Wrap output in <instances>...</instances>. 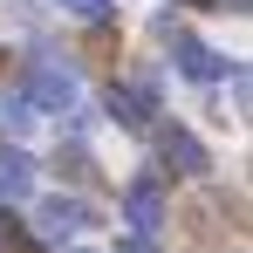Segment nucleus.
I'll use <instances>...</instances> for the list:
<instances>
[{"instance_id": "4", "label": "nucleus", "mask_w": 253, "mask_h": 253, "mask_svg": "<svg viewBox=\"0 0 253 253\" xmlns=\"http://www.w3.org/2000/svg\"><path fill=\"white\" fill-rule=\"evenodd\" d=\"M158 151H165V165L178 171V178H199V171L212 165V158H206V144H199L185 124H165V130H158Z\"/></svg>"}, {"instance_id": "11", "label": "nucleus", "mask_w": 253, "mask_h": 253, "mask_svg": "<svg viewBox=\"0 0 253 253\" xmlns=\"http://www.w3.org/2000/svg\"><path fill=\"white\" fill-rule=\"evenodd\" d=\"M185 7H226V0H185Z\"/></svg>"}, {"instance_id": "6", "label": "nucleus", "mask_w": 253, "mask_h": 253, "mask_svg": "<svg viewBox=\"0 0 253 253\" xmlns=\"http://www.w3.org/2000/svg\"><path fill=\"white\" fill-rule=\"evenodd\" d=\"M28 192H35V158L14 151V144H0V206H21Z\"/></svg>"}, {"instance_id": "7", "label": "nucleus", "mask_w": 253, "mask_h": 253, "mask_svg": "<svg viewBox=\"0 0 253 253\" xmlns=\"http://www.w3.org/2000/svg\"><path fill=\"white\" fill-rule=\"evenodd\" d=\"M110 117L124 130H144L151 124V83H137V89H110Z\"/></svg>"}, {"instance_id": "5", "label": "nucleus", "mask_w": 253, "mask_h": 253, "mask_svg": "<svg viewBox=\"0 0 253 253\" xmlns=\"http://www.w3.org/2000/svg\"><path fill=\"white\" fill-rule=\"evenodd\" d=\"M171 62H178V76H192V83H219L226 76V55L219 48H206V42H171Z\"/></svg>"}, {"instance_id": "1", "label": "nucleus", "mask_w": 253, "mask_h": 253, "mask_svg": "<svg viewBox=\"0 0 253 253\" xmlns=\"http://www.w3.org/2000/svg\"><path fill=\"white\" fill-rule=\"evenodd\" d=\"M21 96H28V110H69V103H76V96H83V83H76V69H69V62H35V69H28V89H21Z\"/></svg>"}, {"instance_id": "2", "label": "nucleus", "mask_w": 253, "mask_h": 253, "mask_svg": "<svg viewBox=\"0 0 253 253\" xmlns=\"http://www.w3.org/2000/svg\"><path fill=\"white\" fill-rule=\"evenodd\" d=\"M124 219L137 240H158V226H165V185L158 178H130L124 185Z\"/></svg>"}, {"instance_id": "8", "label": "nucleus", "mask_w": 253, "mask_h": 253, "mask_svg": "<svg viewBox=\"0 0 253 253\" xmlns=\"http://www.w3.org/2000/svg\"><path fill=\"white\" fill-rule=\"evenodd\" d=\"M28 124H35V110H28V96H21V89H0V130H7V137H21Z\"/></svg>"}, {"instance_id": "10", "label": "nucleus", "mask_w": 253, "mask_h": 253, "mask_svg": "<svg viewBox=\"0 0 253 253\" xmlns=\"http://www.w3.org/2000/svg\"><path fill=\"white\" fill-rule=\"evenodd\" d=\"M117 253H158V247H151V240H137V233H130V240H117Z\"/></svg>"}, {"instance_id": "9", "label": "nucleus", "mask_w": 253, "mask_h": 253, "mask_svg": "<svg viewBox=\"0 0 253 253\" xmlns=\"http://www.w3.org/2000/svg\"><path fill=\"white\" fill-rule=\"evenodd\" d=\"M62 7H69L76 21H110V14H117V0H62Z\"/></svg>"}, {"instance_id": "3", "label": "nucleus", "mask_w": 253, "mask_h": 253, "mask_svg": "<svg viewBox=\"0 0 253 253\" xmlns=\"http://www.w3.org/2000/svg\"><path fill=\"white\" fill-rule=\"evenodd\" d=\"M89 219H96V212H89L83 199H42V212H35V233L62 247V240H76V233H83Z\"/></svg>"}]
</instances>
